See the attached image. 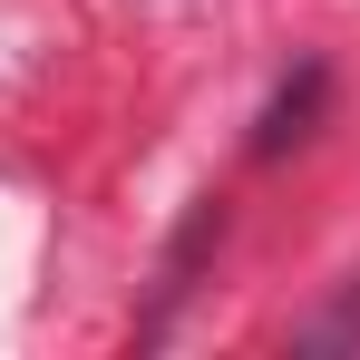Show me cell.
I'll list each match as a JSON object with an SVG mask.
<instances>
[{"instance_id":"2","label":"cell","mask_w":360,"mask_h":360,"mask_svg":"<svg viewBox=\"0 0 360 360\" xmlns=\"http://www.w3.org/2000/svg\"><path fill=\"white\" fill-rule=\"evenodd\" d=\"M351 341H360V283L331 302V311H321L311 331H302V351H351Z\"/></svg>"},{"instance_id":"1","label":"cell","mask_w":360,"mask_h":360,"mask_svg":"<svg viewBox=\"0 0 360 360\" xmlns=\"http://www.w3.org/2000/svg\"><path fill=\"white\" fill-rule=\"evenodd\" d=\"M321 98H331V68H321V59H302L292 78L273 88V108H263V127H253V156L273 166V156H283L292 136H311V117H321Z\"/></svg>"}]
</instances>
